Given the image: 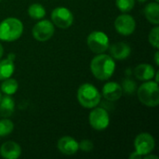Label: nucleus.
<instances>
[{
	"mask_svg": "<svg viewBox=\"0 0 159 159\" xmlns=\"http://www.w3.org/2000/svg\"><path fill=\"white\" fill-rule=\"evenodd\" d=\"M155 68L148 63H142L139 64L134 69V75L137 79L142 81H149L152 80L155 76Z\"/></svg>",
	"mask_w": 159,
	"mask_h": 159,
	"instance_id": "obj_15",
	"label": "nucleus"
},
{
	"mask_svg": "<svg viewBox=\"0 0 159 159\" xmlns=\"http://www.w3.org/2000/svg\"><path fill=\"white\" fill-rule=\"evenodd\" d=\"M158 56H159V52L157 51L156 54H155V62L157 65H159V61H158Z\"/></svg>",
	"mask_w": 159,
	"mask_h": 159,
	"instance_id": "obj_28",
	"label": "nucleus"
},
{
	"mask_svg": "<svg viewBox=\"0 0 159 159\" xmlns=\"http://www.w3.org/2000/svg\"><path fill=\"white\" fill-rule=\"evenodd\" d=\"M108 48H109L110 56L113 59L119 60V61L127 59L131 53L130 47L124 42H117L116 44H113L111 47L109 46Z\"/></svg>",
	"mask_w": 159,
	"mask_h": 159,
	"instance_id": "obj_13",
	"label": "nucleus"
},
{
	"mask_svg": "<svg viewBox=\"0 0 159 159\" xmlns=\"http://www.w3.org/2000/svg\"><path fill=\"white\" fill-rule=\"evenodd\" d=\"M23 32L22 22L16 18H7L0 22V40L13 42L20 37Z\"/></svg>",
	"mask_w": 159,
	"mask_h": 159,
	"instance_id": "obj_2",
	"label": "nucleus"
},
{
	"mask_svg": "<svg viewBox=\"0 0 159 159\" xmlns=\"http://www.w3.org/2000/svg\"><path fill=\"white\" fill-rule=\"evenodd\" d=\"M3 53H4V49H3V47H2V45H1V43H0V59H1L2 56H3Z\"/></svg>",
	"mask_w": 159,
	"mask_h": 159,
	"instance_id": "obj_30",
	"label": "nucleus"
},
{
	"mask_svg": "<svg viewBox=\"0 0 159 159\" xmlns=\"http://www.w3.org/2000/svg\"><path fill=\"white\" fill-rule=\"evenodd\" d=\"M58 149L59 151L66 156L75 155L78 151V143L70 136H64L58 141Z\"/></svg>",
	"mask_w": 159,
	"mask_h": 159,
	"instance_id": "obj_11",
	"label": "nucleus"
},
{
	"mask_svg": "<svg viewBox=\"0 0 159 159\" xmlns=\"http://www.w3.org/2000/svg\"><path fill=\"white\" fill-rule=\"evenodd\" d=\"M19 88L18 81L14 78H7L3 80V83L1 84V91L5 93L6 95H13Z\"/></svg>",
	"mask_w": 159,
	"mask_h": 159,
	"instance_id": "obj_19",
	"label": "nucleus"
},
{
	"mask_svg": "<svg viewBox=\"0 0 159 159\" xmlns=\"http://www.w3.org/2000/svg\"><path fill=\"white\" fill-rule=\"evenodd\" d=\"M1 97H2V94H1V91H0V100H1Z\"/></svg>",
	"mask_w": 159,
	"mask_h": 159,
	"instance_id": "obj_32",
	"label": "nucleus"
},
{
	"mask_svg": "<svg viewBox=\"0 0 159 159\" xmlns=\"http://www.w3.org/2000/svg\"><path fill=\"white\" fill-rule=\"evenodd\" d=\"M1 1H2V0H0V2H1Z\"/></svg>",
	"mask_w": 159,
	"mask_h": 159,
	"instance_id": "obj_34",
	"label": "nucleus"
},
{
	"mask_svg": "<svg viewBox=\"0 0 159 159\" xmlns=\"http://www.w3.org/2000/svg\"><path fill=\"white\" fill-rule=\"evenodd\" d=\"M54 24L51 21L42 20L34 26L32 33L35 40L39 42H46L52 37L54 34Z\"/></svg>",
	"mask_w": 159,
	"mask_h": 159,
	"instance_id": "obj_7",
	"label": "nucleus"
},
{
	"mask_svg": "<svg viewBox=\"0 0 159 159\" xmlns=\"http://www.w3.org/2000/svg\"><path fill=\"white\" fill-rule=\"evenodd\" d=\"M21 154L20 146L12 141L6 142L0 147V155L6 159H17Z\"/></svg>",
	"mask_w": 159,
	"mask_h": 159,
	"instance_id": "obj_14",
	"label": "nucleus"
},
{
	"mask_svg": "<svg viewBox=\"0 0 159 159\" xmlns=\"http://www.w3.org/2000/svg\"><path fill=\"white\" fill-rule=\"evenodd\" d=\"M14 125L9 119L0 120V137L7 136L13 131Z\"/></svg>",
	"mask_w": 159,
	"mask_h": 159,
	"instance_id": "obj_21",
	"label": "nucleus"
},
{
	"mask_svg": "<svg viewBox=\"0 0 159 159\" xmlns=\"http://www.w3.org/2000/svg\"><path fill=\"white\" fill-rule=\"evenodd\" d=\"M7 59L11 60V61H14V60H15V54H13V53H10V54H8V56H7Z\"/></svg>",
	"mask_w": 159,
	"mask_h": 159,
	"instance_id": "obj_29",
	"label": "nucleus"
},
{
	"mask_svg": "<svg viewBox=\"0 0 159 159\" xmlns=\"http://www.w3.org/2000/svg\"><path fill=\"white\" fill-rule=\"evenodd\" d=\"M115 28L122 35H130L136 28L134 18L129 14H121L115 20Z\"/></svg>",
	"mask_w": 159,
	"mask_h": 159,
	"instance_id": "obj_10",
	"label": "nucleus"
},
{
	"mask_svg": "<svg viewBox=\"0 0 159 159\" xmlns=\"http://www.w3.org/2000/svg\"><path fill=\"white\" fill-rule=\"evenodd\" d=\"M28 14L31 18L34 20H41L46 15V9L40 4H32L28 8Z\"/></svg>",
	"mask_w": 159,
	"mask_h": 159,
	"instance_id": "obj_20",
	"label": "nucleus"
},
{
	"mask_svg": "<svg viewBox=\"0 0 159 159\" xmlns=\"http://www.w3.org/2000/svg\"><path fill=\"white\" fill-rule=\"evenodd\" d=\"M130 157V158H141L142 157H141L140 155H138L136 152H133V153L130 155V157Z\"/></svg>",
	"mask_w": 159,
	"mask_h": 159,
	"instance_id": "obj_26",
	"label": "nucleus"
},
{
	"mask_svg": "<svg viewBox=\"0 0 159 159\" xmlns=\"http://www.w3.org/2000/svg\"><path fill=\"white\" fill-rule=\"evenodd\" d=\"M123 93L122 87L116 82H108L102 88L103 97L110 102H116L120 99Z\"/></svg>",
	"mask_w": 159,
	"mask_h": 159,
	"instance_id": "obj_12",
	"label": "nucleus"
},
{
	"mask_svg": "<svg viewBox=\"0 0 159 159\" xmlns=\"http://www.w3.org/2000/svg\"><path fill=\"white\" fill-rule=\"evenodd\" d=\"M90 126L96 130L105 129L110 123V117L107 111L103 108H94L89 117Z\"/></svg>",
	"mask_w": 159,
	"mask_h": 159,
	"instance_id": "obj_9",
	"label": "nucleus"
},
{
	"mask_svg": "<svg viewBox=\"0 0 159 159\" xmlns=\"http://www.w3.org/2000/svg\"><path fill=\"white\" fill-rule=\"evenodd\" d=\"M143 157L145 159H152V158H154V159H158V157H157V156H152V155H145V156H143Z\"/></svg>",
	"mask_w": 159,
	"mask_h": 159,
	"instance_id": "obj_27",
	"label": "nucleus"
},
{
	"mask_svg": "<svg viewBox=\"0 0 159 159\" xmlns=\"http://www.w3.org/2000/svg\"><path fill=\"white\" fill-rule=\"evenodd\" d=\"M138 1H139L140 3H144V2H146L147 0H138Z\"/></svg>",
	"mask_w": 159,
	"mask_h": 159,
	"instance_id": "obj_31",
	"label": "nucleus"
},
{
	"mask_svg": "<svg viewBox=\"0 0 159 159\" xmlns=\"http://www.w3.org/2000/svg\"><path fill=\"white\" fill-rule=\"evenodd\" d=\"M155 139L149 133H141L134 140L135 152L141 157L152 153L155 148Z\"/></svg>",
	"mask_w": 159,
	"mask_h": 159,
	"instance_id": "obj_8",
	"label": "nucleus"
},
{
	"mask_svg": "<svg viewBox=\"0 0 159 159\" xmlns=\"http://www.w3.org/2000/svg\"><path fill=\"white\" fill-rule=\"evenodd\" d=\"M78 148L83 152L89 153L93 149V143L89 140H83L81 143H78Z\"/></svg>",
	"mask_w": 159,
	"mask_h": 159,
	"instance_id": "obj_24",
	"label": "nucleus"
},
{
	"mask_svg": "<svg viewBox=\"0 0 159 159\" xmlns=\"http://www.w3.org/2000/svg\"><path fill=\"white\" fill-rule=\"evenodd\" d=\"M156 2H157V3H158V2H159V0H156Z\"/></svg>",
	"mask_w": 159,
	"mask_h": 159,
	"instance_id": "obj_33",
	"label": "nucleus"
},
{
	"mask_svg": "<svg viewBox=\"0 0 159 159\" xmlns=\"http://www.w3.org/2000/svg\"><path fill=\"white\" fill-rule=\"evenodd\" d=\"M15 70L14 61L4 59L0 61V80H5L10 77Z\"/></svg>",
	"mask_w": 159,
	"mask_h": 159,
	"instance_id": "obj_18",
	"label": "nucleus"
},
{
	"mask_svg": "<svg viewBox=\"0 0 159 159\" xmlns=\"http://www.w3.org/2000/svg\"><path fill=\"white\" fill-rule=\"evenodd\" d=\"M137 94L143 104L148 107H156L158 105L159 89L157 82L149 80L143 83L139 87Z\"/></svg>",
	"mask_w": 159,
	"mask_h": 159,
	"instance_id": "obj_3",
	"label": "nucleus"
},
{
	"mask_svg": "<svg viewBox=\"0 0 159 159\" xmlns=\"http://www.w3.org/2000/svg\"><path fill=\"white\" fill-rule=\"evenodd\" d=\"M14 109H15V102L11 95H6L4 97H1L0 115L2 116H5V117L10 116L14 113Z\"/></svg>",
	"mask_w": 159,
	"mask_h": 159,
	"instance_id": "obj_16",
	"label": "nucleus"
},
{
	"mask_svg": "<svg viewBox=\"0 0 159 159\" xmlns=\"http://www.w3.org/2000/svg\"><path fill=\"white\" fill-rule=\"evenodd\" d=\"M116 63L110 55L101 53L94 57L90 62V71L99 80H107L115 73Z\"/></svg>",
	"mask_w": 159,
	"mask_h": 159,
	"instance_id": "obj_1",
	"label": "nucleus"
},
{
	"mask_svg": "<svg viewBox=\"0 0 159 159\" xmlns=\"http://www.w3.org/2000/svg\"><path fill=\"white\" fill-rule=\"evenodd\" d=\"M51 20L52 23L57 27L61 29H66L73 24L74 16L73 13L67 7H59L52 10Z\"/></svg>",
	"mask_w": 159,
	"mask_h": 159,
	"instance_id": "obj_6",
	"label": "nucleus"
},
{
	"mask_svg": "<svg viewBox=\"0 0 159 159\" xmlns=\"http://www.w3.org/2000/svg\"><path fill=\"white\" fill-rule=\"evenodd\" d=\"M144 15L146 19L153 24L159 23V5L157 2L149 3L144 7Z\"/></svg>",
	"mask_w": 159,
	"mask_h": 159,
	"instance_id": "obj_17",
	"label": "nucleus"
},
{
	"mask_svg": "<svg viewBox=\"0 0 159 159\" xmlns=\"http://www.w3.org/2000/svg\"><path fill=\"white\" fill-rule=\"evenodd\" d=\"M158 33H159V27L158 26H156L154 27L150 34H149V36H148V39H149V43L155 48H158L159 47V40H158Z\"/></svg>",
	"mask_w": 159,
	"mask_h": 159,
	"instance_id": "obj_23",
	"label": "nucleus"
},
{
	"mask_svg": "<svg viewBox=\"0 0 159 159\" xmlns=\"http://www.w3.org/2000/svg\"><path fill=\"white\" fill-rule=\"evenodd\" d=\"M89 48L96 54L105 52L109 48V37L102 31H94L90 33L87 39Z\"/></svg>",
	"mask_w": 159,
	"mask_h": 159,
	"instance_id": "obj_5",
	"label": "nucleus"
},
{
	"mask_svg": "<svg viewBox=\"0 0 159 159\" xmlns=\"http://www.w3.org/2000/svg\"><path fill=\"white\" fill-rule=\"evenodd\" d=\"M127 93H133L135 90V83L130 80V79H126L123 83V88H122Z\"/></svg>",
	"mask_w": 159,
	"mask_h": 159,
	"instance_id": "obj_25",
	"label": "nucleus"
},
{
	"mask_svg": "<svg viewBox=\"0 0 159 159\" xmlns=\"http://www.w3.org/2000/svg\"><path fill=\"white\" fill-rule=\"evenodd\" d=\"M117 8L124 13L129 12L135 6V0H116Z\"/></svg>",
	"mask_w": 159,
	"mask_h": 159,
	"instance_id": "obj_22",
	"label": "nucleus"
},
{
	"mask_svg": "<svg viewBox=\"0 0 159 159\" xmlns=\"http://www.w3.org/2000/svg\"><path fill=\"white\" fill-rule=\"evenodd\" d=\"M77 100L83 107L91 109L100 103L101 94L92 84L85 83L77 90Z\"/></svg>",
	"mask_w": 159,
	"mask_h": 159,
	"instance_id": "obj_4",
	"label": "nucleus"
}]
</instances>
